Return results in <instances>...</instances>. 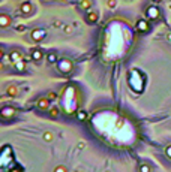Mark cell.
<instances>
[{
	"label": "cell",
	"mask_w": 171,
	"mask_h": 172,
	"mask_svg": "<svg viewBox=\"0 0 171 172\" xmlns=\"http://www.w3.org/2000/svg\"><path fill=\"white\" fill-rule=\"evenodd\" d=\"M12 24V18L8 14H0V27L2 29H8Z\"/></svg>",
	"instance_id": "6da1fadb"
},
{
	"label": "cell",
	"mask_w": 171,
	"mask_h": 172,
	"mask_svg": "<svg viewBox=\"0 0 171 172\" xmlns=\"http://www.w3.org/2000/svg\"><path fill=\"white\" fill-rule=\"evenodd\" d=\"M14 114H15V109L12 106H3L2 111H0V115H2L3 120H8V118L14 117Z\"/></svg>",
	"instance_id": "7a4b0ae2"
},
{
	"label": "cell",
	"mask_w": 171,
	"mask_h": 172,
	"mask_svg": "<svg viewBox=\"0 0 171 172\" xmlns=\"http://www.w3.org/2000/svg\"><path fill=\"white\" fill-rule=\"evenodd\" d=\"M137 29H138V32H141V33H147V32L150 30V24H149L147 21H144V20H138V21H137Z\"/></svg>",
	"instance_id": "3957f363"
},
{
	"label": "cell",
	"mask_w": 171,
	"mask_h": 172,
	"mask_svg": "<svg viewBox=\"0 0 171 172\" xmlns=\"http://www.w3.org/2000/svg\"><path fill=\"white\" fill-rule=\"evenodd\" d=\"M147 17L152 20H159L161 18V12L156 6H149L147 8Z\"/></svg>",
	"instance_id": "277c9868"
},
{
	"label": "cell",
	"mask_w": 171,
	"mask_h": 172,
	"mask_svg": "<svg viewBox=\"0 0 171 172\" xmlns=\"http://www.w3.org/2000/svg\"><path fill=\"white\" fill-rule=\"evenodd\" d=\"M45 36H47V32H45V30H42V29H36V30H33V32H32V39H33V40H36V42L42 40Z\"/></svg>",
	"instance_id": "5b68a950"
},
{
	"label": "cell",
	"mask_w": 171,
	"mask_h": 172,
	"mask_svg": "<svg viewBox=\"0 0 171 172\" xmlns=\"http://www.w3.org/2000/svg\"><path fill=\"white\" fill-rule=\"evenodd\" d=\"M50 102H51L50 97H41V99L38 100V108L42 109V111H47L48 108H50Z\"/></svg>",
	"instance_id": "8992f818"
},
{
	"label": "cell",
	"mask_w": 171,
	"mask_h": 172,
	"mask_svg": "<svg viewBox=\"0 0 171 172\" xmlns=\"http://www.w3.org/2000/svg\"><path fill=\"white\" fill-rule=\"evenodd\" d=\"M20 11H21V14H24V15H29V14H32L33 6H32V3H30V2H24V3H21Z\"/></svg>",
	"instance_id": "52a82bcc"
},
{
	"label": "cell",
	"mask_w": 171,
	"mask_h": 172,
	"mask_svg": "<svg viewBox=\"0 0 171 172\" xmlns=\"http://www.w3.org/2000/svg\"><path fill=\"white\" fill-rule=\"evenodd\" d=\"M18 93H20V90H18L17 85H9V87L6 88V94H8L9 97H17Z\"/></svg>",
	"instance_id": "ba28073f"
},
{
	"label": "cell",
	"mask_w": 171,
	"mask_h": 172,
	"mask_svg": "<svg viewBox=\"0 0 171 172\" xmlns=\"http://www.w3.org/2000/svg\"><path fill=\"white\" fill-rule=\"evenodd\" d=\"M9 59H11V61H12V63H15V61L23 60V59H24V56H23L20 51H12V53H11V56H9Z\"/></svg>",
	"instance_id": "9c48e42d"
},
{
	"label": "cell",
	"mask_w": 171,
	"mask_h": 172,
	"mask_svg": "<svg viewBox=\"0 0 171 172\" xmlns=\"http://www.w3.org/2000/svg\"><path fill=\"white\" fill-rule=\"evenodd\" d=\"M92 6H93V2H92V0H81V2H80V8H81L83 11H90Z\"/></svg>",
	"instance_id": "30bf717a"
},
{
	"label": "cell",
	"mask_w": 171,
	"mask_h": 172,
	"mask_svg": "<svg viewBox=\"0 0 171 172\" xmlns=\"http://www.w3.org/2000/svg\"><path fill=\"white\" fill-rule=\"evenodd\" d=\"M98 20H99V17H98L96 12H89L87 14V22L89 24H95V22H98Z\"/></svg>",
	"instance_id": "8fae6325"
},
{
	"label": "cell",
	"mask_w": 171,
	"mask_h": 172,
	"mask_svg": "<svg viewBox=\"0 0 171 172\" xmlns=\"http://www.w3.org/2000/svg\"><path fill=\"white\" fill-rule=\"evenodd\" d=\"M32 59H33L35 61H41V60L44 59V53H42L41 50H35V51H32Z\"/></svg>",
	"instance_id": "7c38bea8"
},
{
	"label": "cell",
	"mask_w": 171,
	"mask_h": 172,
	"mask_svg": "<svg viewBox=\"0 0 171 172\" xmlns=\"http://www.w3.org/2000/svg\"><path fill=\"white\" fill-rule=\"evenodd\" d=\"M42 138H44V141H45V142H51V141L54 139V133L48 130V132H45V133L42 135Z\"/></svg>",
	"instance_id": "4fadbf2b"
},
{
	"label": "cell",
	"mask_w": 171,
	"mask_h": 172,
	"mask_svg": "<svg viewBox=\"0 0 171 172\" xmlns=\"http://www.w3.org/2000/svg\"><path fill=\"white\" fill-rule=\"evenodd\" d=\"M140 172H150L152 171V166L150 165H147V163H143V165H140Z\"/></svg>",
	"instance_id": "5bb4252c"
},
{
	"label": "cell",
	"mask_w": 171,
	"mask_h": 172,
	"mask_svg": "<svg viewBox=\"0 0 171 172\" xmlns=\"http://www.w3.org/2000/svg\"><path fill=\"white\" fill-rule=\"evenodd\" d=\"M59 108H56V106H53V108H50V117L51 118H57L59 117Z\"/></svg>",
	"instance_id": "9a60e30c"
},
{
	"label": "cell",
	"mask_w": 171,
	"mask_h": 172,
	"mask_svg": "<svg viewBox=\"0 0 171 172\" xmlns=\"http://www.w3.org/2000/svg\"><path fill=\"white\" fill-rule=\"evenodd\" d=\"M14 67L17 69V70H20V72H23L24 69H26V64H24L21 60L20 61H15V64H14Z\"/></svg>",
	"instance_id": "2e32d148"
},
{
	"label": "cell",
	"mask_w": 171,
	"mask_h": 172,
	"mask_svg": "<svg viewBox=\"0 0 171 172\" xmlns=\"http://www.w3.org/2000/svg\"><path fill=\"white\" fill-rule=\"evenodd\" d=\"M54 172H68V168L63 166V165H59V166L54 168Z\"/></svg>",
	"instance_id": "e0dca14e"
},
{
	"label": "cell",
	"mask_w": 171,
	"mask_h": 172,
	"mask_svg": "<svg viewBox=\"0 0 171 172\" xmlns=\"http://www.w3.org/2000/svg\"><path fill=\"white\" fill-rule=\"evenodd\" d=\"M107 5H108V8H110V9H114V8L117 6V0H108Z\"/></svg>",
	"instance_id": "ac0fdd59"
},
{
	"label": "cell",
	"mask_w": 171,
	"mask_h": 172,
	"mask_svg": "<svg viewBox=\"0 0 171 172\" xmlns=\"http://www.w3.org/2000/svg\"><path fill=\"white\" fill-rule=\"evenodd\" d=\"M86 118H87V112L80 111V112H78V120H81V121H83V120H86Z\"/></svg>",
	"instance_id": "d6986e66"
},
{
	"label": "cell",
	"mask_w": 171,
	"mask_h": 172,
	"mask_svg": "<svg viewBox=\"0 0 171 172\" xmlns=\"http://www.w3.org/2000/svg\"><path fill=\"white\" fill-rule=\"evenodd\" d=\"M57 60V56L56 54H48V61H50V63H54Z\"/></svg>",
	"instance_id": "ffe728a7"
},
{
	"label": "cell",
	"mask_w": 171,
	"mask_h": 172,
	"mask_svg": "<svg viewBox=\"0 0 171 172\" xmlns=\"http://www.w3.org/2000/svg\"><path fill=\"white\" fill-rule=\"evenodd\" d=\"M72 30H74V27H72V26H65V33L66 35H71Z\"/></svg>",
	"instance_id": "44dd1931"
},
{
	"label": "cell",
	"mask_w": 171,
	"mask_h": 172,
	"mask_svg": "<svg viewBox=\"0 0 171 172\" xmlns=\"http://www.w3.org/2000/svg\"><path fill=\"white\" fill-rule=\"evenodd\" d=\"M24 30H26L24 26H17V32H24Z\"/></svg>",
	"instance_id": "7402d4cb"
},
{
	"label": "cell",
	"mask_w": 171,
	"mask_h": 172,
	"mask_svg": "<svg viewBox=\"0 0 171 172\" xmlns=\"http://www.w3.org/2000/svg\"><path fill=\"white\" fill-rule=\"evenodd\" d=\"M167 156L171 157V147H168V150H167Z\"/></svg>",
	"instance_id": "603a6c76"
},
{
	"label": "cell",
	"mask_w": 171,
	"mask_h": 172,
	"mask_svg": "<svg viewBox=\"0 0 171 172\" xmlns=\"http://www.w3.org/2000/svg\"><path fill=\"white\" fill-rule=\"evenodd\" d=\"M48 97H50V99H56V94L54 93H50V94H48Z\"/></svg>",
	"instance_id": "cb8c5ba5"
},
{
	"label": "cell",
	"mask_w": 171,
	"mask_h": 172,
	"mask_svg": "<svg viewBox=\"0 0 171 172\" xmlns=\"http://www.w3.org/2000/svg\"><path fill=\"white\" fill-rule=\"evenodd\" d=\"M78 147H80V148H84L86 144H84V142H80V144H78Z\"/></svg>",
	"instance_id": "d4e9b609"
},
{
	"label": "cell",
	"mask_w": 171,
	"mask_h": 172,
	"mask_svg": "<svg viewBox=\"0 0 171 172\" xmlns=\"http://www.w3.org/2000/svg\"><path fill=\"white\" fill-rule=\"evenodd\" d=\"M152 2H155V3H161L162 0H152Z\"/></svg>",
	"instance_id": "484cf974"
},
{
	"label": "cell",
	"mask_w": 171,
	"mask_h": 172,
	"mask_svg": "<svg viewBox=\"0 0 171 172\" xmlns=\"http://www.w3.org/2000/svg\"><path fill=\"white\" fill-rule=\"evenodd\" d=\"M60 2H63V3H65V2H68V0H60Z\"/></svg>",
	"instance_id": "4316f807"
}]
</instances>
